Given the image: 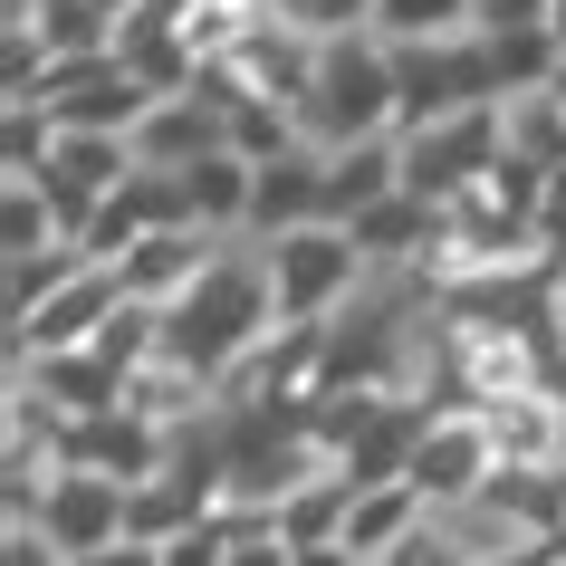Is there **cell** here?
Instances as JSON below:
<instances>
[{
	"mask_svg": "<svg viewBox=\"0 0 566 566\" xmlns=\"http://www.w3.org/2000/svg\"><path fill=\"white\" fill-rule=\"evenodd\" d=\"M394 125H403V87H394V49L375 30L365 39H336L327 59H317V87L298 106V135L317 154H356V145H385Z\"/></svg>",
	"mask_w": 566,
	"mask_h": 566,
	"instance_id": "cell-2",
	"label": "cell"
},
{
	"mask_svg": "<svg viewBox=\"0 0 566 566\" xmlns=\"http://www.w3.org/2000/svg\"><path fill=\"white\" fill-rule=\"evenodd\" d=\"M269 260V298H279V327H336L346 307L375 289V260L356 250L346 221H307V231L260 240Z\"/></svg>",
	"mask_w": 566,
	"mask_h": 566,
	"instance_id": "cell-3",
	"label": "cell"
},
{
	"mask_svg": "<svg viewBox=\"0 0 566 566\" xmlns=\"http://www.w3.org/2000/svg\"><path fill=\"white\" fill-rule=\"evenodd\" d=\"M422 490L432 509H461V500H480L490 480H500V451H490V422L480 413H432V432H422V451H413V471H403Z\"/></svg>",
	"mask_w": 566,
	"mask_h": 566,
	"instance_id": "cell-8",
	"label": "cell"
},
{
	"mask_svg": "<svg viewBox=\"0 0 566 566\" xmlns=\"http://www.w3.org/2000/svg\"><path fill=\"white\" fill-rule=\"evenodd\" d=\"M116 307H125V279L87 260L59 298L30 317V327H10V365H39V356H77V346H96V336L116 327Z\"/></svg>",
	"mask_w": 566,
	"mask_h": 566,
	"instance_id": "cell-7",
	"label": "cell"
},
{
	"mask_svg": "<svg viewBox=\"0 0 566 566\" xmlns=\"http://www.w3.org/2000/svg\"><path fill=\"white\" fill-rule=\"evenodd\" d=\"M490 164H500V106H471V116H442L422 135H403V192L422 211H451L461 192H480Z\"/></svg>",
	"mask_w": 566,
	"mask_h": 566,
	"instance_id": "cell-5",
	"label": "cell"
},
{
	"mask_svg": "<svg viewBox=\"0 0 566 566\" xmlns=\"http://www.w3.org/2000/svg\"><path fill=\"white\" fill-rule=\"evenodd\" d=\"M39 106L59 116V135H125V145H135V125H145L164 96H154L145 77H125L116 49H106V59H59L49 87H39Z\"/></svg>",
	"mask_w": 566,
	"mask_h": 566,
	"instance_id": "cell-6",
	"label": "cell"
},
{
	"mask_svg": "<svg viewBox=\"0 0 566 566\" xmlns=\"http://www.w3.org/2000/svg\"><path fill=\"white\" fill-rule=\"evenodd\" d=\"M20 250H77L49 182H10V202H0V260H20Z\"/></svg>",
	"mask_w": 566,
	"mask_h": 566,
	"instance_id": "cell-17",
	"label": "cell"
},
{
	"mask_svg": "<svg viewBox=\"0 0 566 566\" xmlns=\"http://www.w3.org/2000/svg\"><path fill=\"white\" fill-rule=\"evenodd\" d=\"M125 509H135V490H125V480L67 471L59 490H49V509H39V537L77 566V557H96V547H116V537H125Z\"/></svg>",
	"mask_w": 566,
	"mask_h": 566,
	"instance_id": "cell-9",
	"label": "cell"
},
{
	"mask_svg": "<svg viewBox=\"0 0 566 566\" xmlns=\"http://www.w3.org/2000/svg\"><path fill=\"white\" fill-rule=\"evenodd\" d=\"M202 154H221V116H211L202 96H164V106L135 125V164H145V174H192Z\"/></svg>",
	"mask_w": 566,
	"mask_h": 566,
	"instance_id": "cell-13",
	"label": "cell"
},
{
	"mask_svg": "<svg viewBox=\"0 0 566 566\" xmlns=\"http://www.w3.org/2000/svg\"><path fill=\"white\" fill-rule=\"evenodd\" d=\"M0 269H10V327H30V317L59 298L87 260H77V250H20V260H0Z\"/></svg>",
	"mask_w": 566,
	"mask_h": 566,
	"instance_id": "cell-18",
	"label": "cell"
},
{
	"mask_svg": "<svg viewBox=\"0 0 566 566\" xmlns=\"http://www.w3.org/2000/svg\"><path fill=\"white\" fill-rule=\"evenodd\" d=\"M385 566H471V557H461V547H451V528H442V518H422V528L403 537V547H394Z\"/></svg>",
	"mask_w": 566,
	"mask_h": 566,
	"instance_id": "cell-21",
	"label": "cell"
},
{
	"mask_svg": "<svg viewBox=\"0 0 566 566\" xmlns=\"http://www.w3.org/2000/svg\"><path fill=\"white\" fill-rule=\"evenodd\" d=\"M231 566H298V547H289V537H279V528H240Z\"/></svg>",
	"mask_w": 566,
	"mask_h": 566,
	"instance_id": "cell-22",
	"label": "cell"
},
{
	"mask_svg": "<svg viewBox=\"0 0 566 566\" xmlns=\"http://www.w3.org/2000/svg\"><path fill=\"white\" fill-rule=\"evenodd\" d=\"M547 39H557V49H566V0H547Z\"/></svg>",
	"mask_w": 566,
	"mask_h": 566,
	"instance_id": "cell-25",
	"label": "cell"
},
{
	"mask_svg": "<svg viewBox=\"0 0 566 566\" xmlns=\"http://www.w3.org/2000/svg\"><path fill=\"white\" fill-rule=\"evenodd\" d=\"M10 385H30L49 413L77 432V422H106V413H125V375L96 346H77V356H39V365H10Z\"/></svg>",
	"mask_w": 566,
	"mask_h": 566,
	"instance_id": "cell-10",
	"label": "cell"
},
{
	"mask_svg": "<svg viewBox=\"0 0 566 566\" xmlns=\"http://www.w3.org/2000/svg\"><path fill=\"white\" fill-rule=\"evenodd\" d=\"M269 20L298 30V39H317V49H336V39L375 30V0H269Z\"/></svg>",
	"mask_w": 566,
	"mask_h": 566,
	"instance_id": "cell-19",
	"label": "cell"
},
{
	"mask_svg": "<svg viewBox=\"0 0 566 566\" xmlns=\"http://www.w3.org/2000/svg\"><path fill=\"white\" fill-rule=\"evenodd\" d=\"M500 145L518 154V164H537V174H557V164H566V106L547 87L509 96V106H500Z\"/></svg>",
	"mask_w": 566,
	"mask_h": 566,
	"instance_id": "cell-16",
	"label": "cell"
},
{
	"mask_svg": "<svg viewBox=\"0 0 566 566\" xmlns=\"http://www.w3.org/2000/svg\"><path fill=\"white\" fill-rule=\"evenodd\" d=\"M221 250H231V240H211V231H154L145 250L116 269V279H125V298H135V307H154V317H164L174 298H192V289H202V269L221 260Z\"/></svg>",
	"mask_w": 566,
	"mask_h": 566,
	"instance_id": "cell-11",
	"label": "cell"
},
{
	"mask_svg": "<svg viewBox=\"0 0 566 566\" xmlns=\"http://www.w3.org/2000/svg\"><path fill=\"white\" fill-rule=\"evenodd\" d=\"M77 566H164V547H145V537H116V547H96V557Z\"/></svg>",
	"mask_w": 566,
	"mask_h": 566,
	"instance_id": "cell-24",
	"label": "cell"
},
{
	"mask_svg": "<svg viewBox=\"0 0 566 566\" xmlns=\"http://www.w3.org/2000/svg\"><path fill=\"white\" fill-rule=\"evenodd\" d=\"M547 566H566V537H557V557H547Z\"/></svg>",
	"mask_w": 566,
	"mask_h": 566,
	"instance_id": "cell-28",
	"label": "cell"
},
{
	"mask_svg": "<svg viewBox=\"0 0 566 566\" xmlns=\"http://www.w3.org/2000/svg\"><path fill=\"white\" fill-rule=\"evenodd\" d=\"M480 39H547V0H480Z\"/></svg>",
	"mask_w": 566,
	"mask_h": 566,
	"instance_id": "cell-20",
	"label": "cell"
},
{
	"mask_svg": "<svg viewBox=\"0 0 566 566\" xmlns=\"http://www.w3.org/2000/svg\"><path fill=\"white\" fill-rule=\"evenodd\" d=\"M547 96H557V106H566V59H557V87H547Z\"/></svg>",
	"mask_w": 566,
	"mask_h": 566,
	"instance_id": "cell-27",
	"label": "cell"
},
{
	"mask_svg": "<svg viewBox=\"0 0 566 566\" xmlns=\"http://www.w3.org/2000/svg\"><path fill=\"white\" fill-rule=\"evenodd\" d=\"M480 30V0H375V39L385 49H442Z\"/></svg>",
	"mask_w": 566,
	"mask_h": 566,
	"instance_id": "cell-15",
	"label": "cell"
},
{
	"mask_svg": "<svg viewBox=\"0 0 566 566\" xmlns=\"http://www.w3.org/2000/svg\"><path fill=\"white\" fill-rule=\"evenodd\" d=\"M490 451H500V471H566V394H509L490 403Z\"/></svg>",
	"mask_w": 566,
	"mask_h": 566,
	"instance_id": "cell-12",
	"label": "cell"
},
{
	"mask_svg": "<svg viewBox=\"0 0 566 566\" xmlns=\"http://www.w3.org/2000/svg\"><path fill=\"white\" fill-rule=\"evenodd\" d=\"M394 87H403V125L394 135H422L442 116H471V106H500V59L490 39H442V49H394Z\"/></svg>",
	"mask_w": 566,
	"mask_h": 566,
	"instance_id": "cell-4",
	"label": "cell"
},
{
	"mask_svg": "<svg viewBox=\"0 0 566 566\" xmlns=\"http://www.w3.org/2000/svg\"><path fill=\"white\" fill-rule=\"evenodd\" d=\"M403 192V135L385 145H356V154H327V221H365L375 202Z\"/></svg>",
	"mask_w": 566,
	"mask_h": 566,
	"instance_id": "cell-14",
	"label": "cell"
},
{
	"mask_svg": "<svg viewBox=\"0 0 566 566\" xmlns=\"http://www.w3.org/2000/svg\"><path fill=\"white\" fill-rule=\"evenodd\" d=\"M557 356H566V279H557Z\"/></svg>",
	"mask_w": 566,
	"mask_h": 566,
	"instance_id": "cell-26",
	"label": "cell"
},
{
	"mask_svg": "<svg viewBox=\"0 0 566 566\" xmlns=\"http://www.w3.org/2000/svg\"><path fill=\"white\" fill-rule=\"evenodd\" d=\"M269 336H279V298H269L260 240H231V250L202 269V289L164 307V356L192 365L202 385H221L231 365H250Z\"/></svg>",
	"mask_w": 566,
	"mask_h": 566,
	"instance_id": "cell-1",
	"label": "cell"
},
{
	"mask_svg": "<svg viewBox=\"0 0 566 566\" xmlns=\"http://www.w3.org/2000/svg\"><path fill=\"white\" fill-rule=\"evenodd\" d=\"M0 566H67V557L39 528H0Z\"/></svg>",
	"mask_w": 566,
	"mask_h": 566,
	"instance_id": "cell-23",
	"label": "cell"
}]
</instances>
